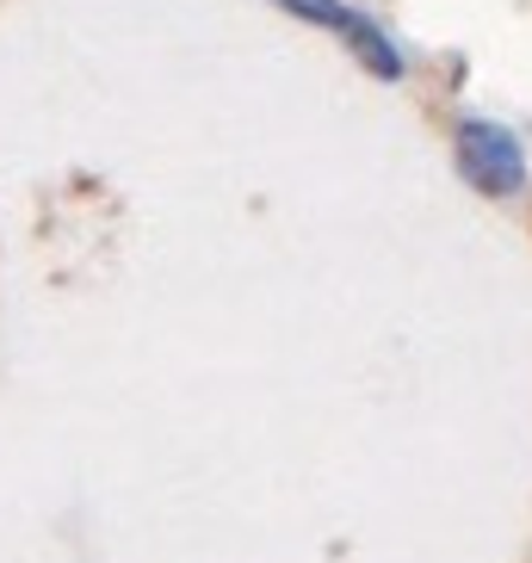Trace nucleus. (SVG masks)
Instances as JSON below:
<instances>
[{"label":"nucleus","mask_w":532,"mask_h":563,"mask_svg":"<svg viewBox=\"0 0 532 563\" xmlns=\"http://www.w3.org/2000/svg\"><path fill=\"white\" fill-rule=\"evenodd\" d=\"M452 155H458L465 186L483 192V199H514L520 186H527V150L496 118H465L458 136H452Z\"/></svg>","instance_id":"obj_1"},{"label":"nucleus","mask_w":532,"mask_h":563,"mask_svg":"<svg viewBox=\"0 0 532 563\" xmlns=\"http://www.w3.org/2000/svg\"><path fill=\"white\" fill-rule=\"evenodd\" d=\"M279 7L298 13V19H310V25H322V32H334L353 51V63L372 68L378 81H402V51L372 25L366 13H353V7H341V0H279Z\"/></svg>","instance_id":"obj_2"}]
</instances>
